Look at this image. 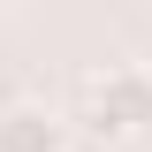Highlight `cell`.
Instances as JSON below:
<instances>
[{
    "mask_svg": "<svg viewBox=\"0 0 152 152\" xmlns=\"http://www.w3.org/2000/svg\"><path fill=\"white\" fill-rule=\"evenodd\" d=\"M84 129L122 145V137H145L152 129V69L145 61H114L84 84Z\"/></svg>",
    "mask_w": 152,
    "mask_h": 152,
    "instance_id": "6da1fadb",
    "label": "cell"
},
{
    "mask_svg": "<svg viewBox=\"0 0 152 152\" xmlns=\"http://www.w3.org/2000/svg\"><path fill=\"white\" fill-rule=\"evenodd\" d=\"M0 152H69V122L46 99H8L0 107Z\"/></svg>",
    "mask_w": 152,
    "mask_h": 152,
    "instance_id": "7a4b0ae2",
    "label": "cell"
},
{
    "mask_svg": "<svg viewBox=\"0 0 152 152\" xmlns=\"http://www.w3.org/2000/svg\"><path fill=\"white\" fill-rule=\"evenodd\" d=\"M145 69H152V53H145Z\"/></svg>",
    "mask_w": 152,
    "mask_h": 152,
    "instance_id": "3957f363",
    "label": "cell"
}]
</instances>
